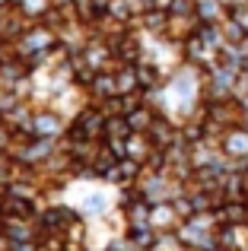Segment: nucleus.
<instances>
[{
	"label": "nucleus",
	"instance_id": "obj_4",
	"mask_svg": "<svg viewBox=\"0 0 248 251\" xmlns=\"http://www.w3.org/2000/svg\"><path fill=\"white\" fill-rule=\"evenodd\" d=\"M166 19H169V13H162V10H149L147 16H143V23H147V29H166Z\"/></svg>",
	"mask_w": 248,
	"mask_h": 251
},
{
	"label": "nucleus",
	"instance_id": "obj_3",
	"mask_svg": "<svg viewBox=\"0 0 248 251\" xmlns=\"http://www.w3.org/2000/svg\"><path fill=\"white\" fill-rule=\"evenodd\" d=\"M149 124H153V118H149V111H143V108H137V111L127 115V127L130 130H147Z\"/></svg>",
	"mask_w": 248,
	"mask_h": 251
},
{
	"label": "nucleus",
	"instance_id": "obj_2",
	"mask_svg": "<svg viewBox=\"0 0 248 251\" xmlns=\"http://www.w3.org/2000/svg\"><path fill=\"white\" fill-rule=\"evenodd\" d=\"M220 29H223V38H226V45H232V48H239V45L248 38V29L242 23H239L236 16H229V19H223L220 23Z\"/></svg>",
	"mask_w": 248,
	"mask_h": 251
},
{
	"label": "nucleus",
	"instance_id": "obj_1",
	"mask_svg": "<svg viewBox=\"0 0 248 251\" xmlns=\"http://www.w3.org/2000/svg\"><path fill=\"white\" fill-rule=\"evenodd\" d=\"M220 143H223V153L229 156V159H236L239 172H245L248 169V127H242V124L226 127Z\"/></svg>",
	"mask_w": 248,
	"mask_h": 251
},
{
	"label": "nucleus",
	"instance_id": "obj_5",
	"mask_svg": "<svg viewBox=\"0 0 248 251\" xmlns=\"http://www.w3.org/2000/svg\"><path fill=\"white\" fill-rule=\"evenodd\" d=\"M137 80H140L143 86H153L156 83V70L153 67H140V76H137Z\"/></svg>",
	"mask_w": 248,
	"mask_h": 251
}]
</instances>
